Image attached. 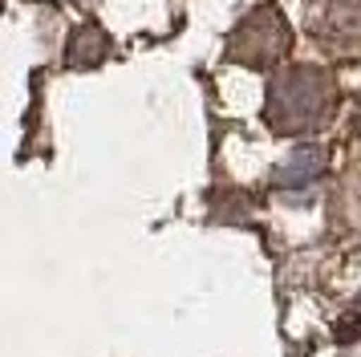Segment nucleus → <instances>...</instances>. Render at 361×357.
Here are the masks:
<instances>
[{"label": "nucleus", "instance_id": "nucleus-1", "mask_svg": "<svg viewBox=\"0 0 361 357\" xmlns=\"http://www.w3.org/2000/svg\"><path fill=\"white\" fill-rule=\"evenodd\" d=\"M317 162H321V159H317L312 150H300V155H296V159L284 167V183H305V178L317 171Z\"/></svg>", "mask_w": 361, "mask_h": 357}]
</instances>
